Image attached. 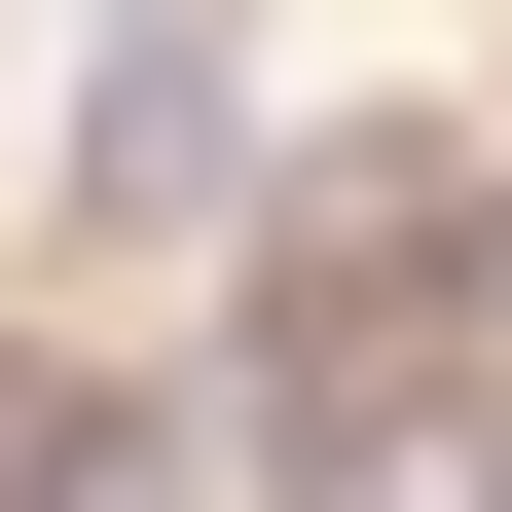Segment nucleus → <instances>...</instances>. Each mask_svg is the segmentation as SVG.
Here are the masks:
<instances>
[{
	"label": "nucleus",
	"mask_w": 512,
	"mask_h": 512,
	"mask_svg": "<svg viewBox=\"0 0 512 512\" xmlns=\"http://www.w3.org/2000/svg\"><path fill=\"white\" fill-rule=\"evenodd\" d=\"M74 220H110V256L220 220V74H183V37H110V74H74Z\"/></svg>",
	"instance_id": "f257e3e1"
},
{
	"label": "nucleus",
	"mask_w": 512,
	"mask_h": 512,
	"mask_svg": "<svg viewBox=\"0 0 512 512\" xmlns=\"http://www.w3.org/2000/svg\"><path fill=\"white\" fill-rule=\"evenodd\" d=\"M293 512H512V403H476V366H403V403L293 439Z\"/></svg>",
	"instance_id": "f03ea898"
}]
</instances>
